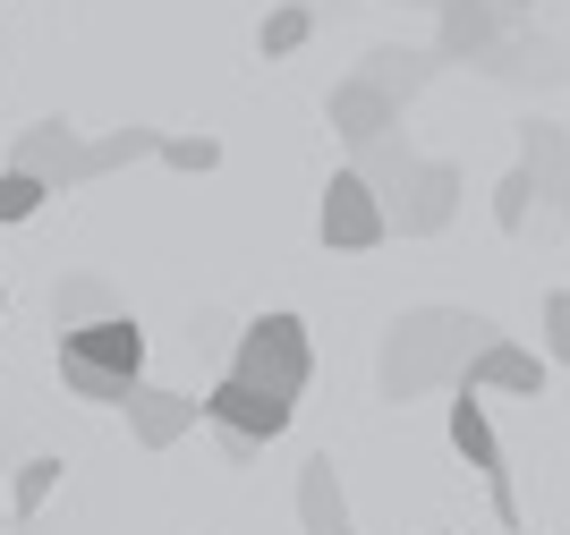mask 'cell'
I'll list each match as a JSON object with an SVG mask.
<instances>
[{"label":"cell","instance_id":"26","mask_svg":"<svg viewBox=\"0 0 570 535\" xmlns=\"http://www.w3.org/2000/svg\"><path fill=\"white\" fill-rule=\"evenodd\" d=\"M0 315H9V280H0Z\"/></svg>","mask_w":570,"mask_h":535},{"label":"cell","instance_id":"22","mask_svg":"<svg viewBox=\"0 0 570 535\" xmlns=\"http://www.w3.org/2000/svg\"><path fill=\"white\" fill-rule=\"evenodd\" d=\"M51 485H60V459H26L18 467V485H9V502H18V518H35L51 502Z\"/></svg>","mask_w":570,"mask_h":535},{"label":"cell","instance_id":"14","mask_svg":"<svg viewBox=\"0 0 570 535\" xmlns=\"http://www.w3.org/2000/svg\"><path fill=\"white\" fill-rule=\"evenodd\" d=\"M357 179H366V187H375V196H383V205H392V196H401V187H409V170H417V153H409V137H401V128H392V137H375V145H357Z\"/></svg>","mask_w":570,"mask_h":535},{"label":"cell","instance_id":"15","mask_svg":"<svg viewBox=\"0 0 570 535\" xmlns=\"http://www.w3.org/2000/svg\"><path fill=\"white\" fill-rule=\"evenodd\" d=\"M528 170H537V196H553V205L570 212V137L562 128H546V119H537V128H528V153H520Z\"/></svg>","mask_w":570,"mask_h":535},{"label":"cell","instance_id":"20","mask_svg":"<svg viewBox=\"0 0 570 535\" xmlns=\"http://www.w3.org/2000/svg\"><path fill=\"white\" fill-rule=\"evenodd\" d=\"M528 205H537V170H502V187H494V221L502 230H528Z\"/></svg>","mask_w":570,"mask_h":535},{"label":"cell","instance_id":"10","mask_svg":"<svg viewBox=\"0 0 570 535\" xmlns=\"http://www.w3.org/2000/svg\"><path fill=\"white\" fill-rule=\"evenodd\" d=\"M546 349H520V340H494V349H476L469 357V392H511V399H546Z\"/></svg>","mask_w":570,"mask_h":535},{"label":"cell","instance_id":"5","mask_svg":"<svg viewBox=\"0 0 570 535\" xmlns=\"http://www.w3.org/2000/svg\"><path fill=\"white\" fill-rule=\"evenodd\" d=\"M383 212H392V230H401V238L452 230V212H460V170H452V162H417V170H409V187H401Z\"/></svg>","mask_w":570,"mask_h":535},{"label":"cell","instance_id":"8","mask_svg":"<svg viewBox=\"0 0 570 535\" xmlns=\"http://www.w3.org/2000/svg\"><path fill=\"white\" fill-rule=\"evenodd\" d=\"M60 357H77V366H102V374H128V383H145V331H137V315H102V324L60 331Z\"/></svg>","mask_w":570,"mask_h":535},{"label":"cell","instance_id":"12","mask_svg":"<svg viewBox=\"0 0 570 535\" xmlns=\"http://www.w3.org/2000/svg\"><path fill=\"white\" fill-rule=\"evenodd\" d=\"M298 527L307 535H350V493H341V467L315 450L298 467Z\"/></svg>","mask_w":570,"mask_h":535},{"label":"cell","instance_id":"11","mask_svg":"<svg viewBox=\"0 0 570 535\" xmlns=\"http://www.w3.org/2000/svg\"><path fill=\"white\" fill-rule=\"evenodd\" d=\"M205 417V399H188V392H163V383H137V399H128V434H137L145 450H170L188 425Z\"/></svg>","mask_w":570,"mask_h":535},{"label":"cell","instance_id":"17","mask_svg":"<svg viewBox=\"0 0 570 535\" xmlns=\"http://www.w3.org/2000/svg\"><path fill=\"white\" fill-rule=\"evenodd\" d=\"M307 34H315V9H307V0H282V9L256 26V51H264V60H289Z\"/></svg>","mask_w":570,"mask_h":535},{"label":"cell","instance_id":"21","mask_svg":"<svg viewBox=\"0 0 570 535\" xmlns=\"http://www.w3.org/2000/svg\"><path fill=\"white\" fill-rule=\"evenodd\" d=\"M43 196H51V187L35 179V170H0V221H35Z\"/></svg>","mask_w":570,"mask_h":535},{"label":"cell","instance_id":"18","mask_svg":"<svg viewBox=\"0 0 570 535\" xmlns=\"http://www.w3.org/2000/svg\"><path fill=\"white\" fill-rule=\"evenodd\" d=\"M366 77H375L392 102H409V93L434 77V60H426V51H375V60H366Z\"/></svg>","mask_w":570,"mask_h":535},{"label":"cell","instance_id":"25","mask_svg":"<svg viewBox=\"0 0 570 535\" xmlns=\"http://www.w3.org/2000/svg\"><path fill=\"white\" fill-rule=\"evenodd\" d=\"M214 443H222V467H256V459H264L256 434H230V425H214Z\"/></svg>","mask_w":570,"mask_h":535},{"label":"cell","instance_id":"7","mask_svg":"<svg viewBox=\"0 0 570 535\" xmlns=\"http://www.w3.org/2000/svg\"><path fill=\"white\" fill-rule=\"evenodd\" d=\"M9 170H35V179L60 196V187H86V137H77L69 119H35L9 153Z\"/></svg>","mask_w":570,"mask_h":535},{"label":"cell","instance_id":"9","mask_svg":"<svg viewBox=\"0 0 570 535\" xmlns=\"http://www.w3.org/2000/svg\"><path fill=\"white\" fill-rule=\"evenodd\" d=\"M324 119H333V128H341L350 145H375V137H392V128H401V102H392V93H383L375 77L357 69V77H341V86H333Z\"/></svg>","mask_w":570,"mask_h":535},{"label":"cell","instance_id":"4","mask_svg":"<svg viewBox=\"0 0 570 535\" xmlns=\"http://www.w3.org/2000/svg\"><path fill=\"white\" fill-rule=\"evenodd\" d=\"M452 450L485 476V493H494V518L502 527H520V502H511V467H502V434H494V417H485V399L460 383L452 392Z\"/></svg>","mask_w":570,"mask_h":535},{"label":"cell","instance_id":"3","mask_svg":"<svg viewBox=\"0 0 570 535\" xmlns=\"http://www.w3.org/2000/svg\"><path fill=\"white\" fill-rule=\"evenodd\" d=\"M315 230H324V247H341V256H366V247H383V238H392V212H383V196L357 179V170H333Z\"/></svg>","mask_w":570,"mask_h":535},{"label":"cell","instance_id":"16","mask_svg":"<svg viewBox=\"0 0 570 535\" xmlns=\"http://www.w3.org/2000/svg\"><path fill=\"white\" fill-rule=\"evenodd\" d=\"M145 153H163V128H111V137H86V187L111 179V170L145 162Z\"/></svg>","mask_w":570,"mask_h":535},{"label":"cell","instance_id":"1","mask_svg":"<svg viewBox=\"0 0 570 535\" xmlns=\"http://www.w3.org/2000/svg\"><path fill=\"white\" fill-rule=\"evenodd\" d=\"M502 331L469 306H409L375 349V392L383 399H417V392H460L476 349H494Z\"/></svg>","mask_w":570,"mask_h":535},{"label":"cell","instance_id":"19","mask_svg":"<svg viewBox=\"0 0 570 535\" xmlns=\"http://www.w3.org/2000/svg\"><path fill=\"white\" fill-rule=\"evenodd\" d=\"M60 383H69L77 399H95V408H128L137 399V383L128 374H102V366H77V357H60Z\"/></svg>","mask_w":570,"mask_h":535},{"label":"cell","instance_id":"13","mask_svg":"<svg viewBox=\"0 0 570 535\" xmlns=\"http://www.w3.org/2000/svg\"><path fill=\"white\" fill-rule=\"evenodd\" d=\"M102 315H128V306H119V289H111L102 273H69L60 289H51V324H60V331L102 324Z\"/></svg>","mask_w":570,"mask_h":535},{"label":"cell","instance_id":"6","mask_svg":"<svg viewBox=\"0 0 570 535\" xmlns=\"http://www.w3.org/2000/svg\"><path fill=\"white\" fill-rule=\"evenodd\" d=\"M289 417H298V399H273L256 383H238V374H222L205 392V425H230V434H256V443H282Z\"/></svg>","mask_w":570,"mask_h":535},{"label":"cell","instance_id":"23","mask_svg":"<svg viewBox=\"0 0 570 535\" xmlns=\"http://www.w3.org/2000/svg\"><path fill=\"white\" fill-rule=\"evenodd\" d=\"M163 162L188 170V179H205V170L222 162V137H163Z\"/></svg>","mask_w":570,"mask_h":535},{"label":"cell","instance_id":"24","mask_svg":"<svg viewBox=\"0 0 570 535\" xmlns=\"http://www.w3.org/2000/svg\"><path fill=\"white\" fill-rule=\"evenodd\" d=\"M546 357H553V366H570V289H553V298H546Z\"/></svg>","mask_w":570,"mask_h":535},{"label":"cell","instance_id":"2","mask_svg":"<svg viewBox=\"0 0 570 535\" xmlns=\"http://www.w3.org/2000/svg\"><path fill=\"white\" fill-rule=\"evenodd\" d=\"M230 374L256 383L273 399H298L315 383V349H307V324L298 315H256V324L230 340Z\"/></svg>","mask_w":570,"mask_h":535}]
</instances>
